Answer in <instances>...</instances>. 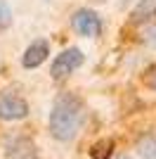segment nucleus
Masks as SVG:
<instances>
[{"label":"nucleus","instance_id":"f257e3e1","mask_svg":"<svg viewBox=\"0 0 156 159\" xmlns=\"http://www.w3.org/2000/svg\"><path fill=\"white\" fill-rule=\"evenodd\" d=\"M83 116H85V105L76 93L57 95L54 105H52V112H50V119H47L52 138L59 140V143L73 140L80 124H83Z\"/></svg>","mask_w":156,"mask_h":159},{"label":"nucleus","instance_id":"f03ea898","mask_svg":"<svg viewBox=\"0 0 156 159\" xmlns=\"http://www.w3.org/2000/svg\"><path fill=\"white\" fill-rule=\"evenodd\" d=\"M83 60H85V55H83V50H78V48H66V50H62V52L54 57L52 66H50L52 79H57V81L66 79L69 74H73L78 66L83 64Z\"/></svg>","mask_w":156,"mask_h":159},{"label":"nucleus","instance_id":"7ed1b4c3","mask_svg":"<svg viewBox=\"0 0 156 159\" xmlns=\"http://www.w3.org/2000/svg\"><path fill=\"white\" fill-rule=\"evenodd\" d=\"M71 26L78 36H85V38H95L102 33V19L95 10H88V7H80L76 10V14L71 17Z\"/></svg>","mask_w":156,"mask_h":159},{"label":"nucleus","instance_id":"20e7f679","mask_svg":"<svg viewBox=\"0 0 156 159\" xmlns=\"http://www.w3.org/2000/svg\"><path fill=\"white\" fill-rule=\"evenodd\" d=\"M28 116V105L19 95H2L0 98V119L2 121H19Z\"/></svg>","mask_w":156,"mask_h":159},{"label":"nucleus","instance_id":"39448f33","mask_svg":"<svg viewBox=\"0 0 156 159\" xmlns=\"http://www.w3.org/2000/svg\"><path fill=\"white\" fill-rule=\"evenodd\" d=\"M5 159H38V150L28 135H17L7 143Z\"/></svg>","mask_w":156,"mask_h":159},{"label":"nucleus","instance_id":"423d86ee","mask_svg":"<svg viewBox=\"0 0 156 159\" xmlns=\"http://www.w3.org/2000/svg\"><path fill=\"white\" fill-rule=\"evenodd\" d=\"M47 57H50V43H47V40H36V43H31V45L24 50L21 64H24L26 69H36V66H40Z\"/></svg>","mask_w":156,"mask_h":159},{"label":"nucleus","instance_id":"0eeeda50","mask_svg":"<svg viewBox=\"0 0 156 159\" xmlns=\"http://www.w3.org/2000/svg\"><path fill=\"white\" fill-rule=\"evenodd\" d=\"M156 17V0H140L130 14V21L132 24H144Z\"/></svg>","mask_w":156,"mask_h":159},{"label":"nucleus","instance_id":"6e6552de","mask_svg":"<svg viewBox=\"0 0 156 159\" xmlns=\"http://www.w3.org/2000/svg\"><path fill=\"white\" fill-rule=\"evenodd\" d=\"M114 147H116V145H114V140H111V138L97 140V143L90 147V157H92V159H111Z\"/></svg>","mask_w":156,"mask_h":159},{"label":"nucleus","instance_id":"1a4fd4ad","mask_svg":"<svg viewBox=\"0 0 156 159\" xmlns=\"http://www.w3.org/2000/svg\"><path fill=\"white\" fill-rule=\"evenodd\" d=\"M137 154L142 159H156V135H142L137 140Z\"/></svg>","mask_w":156,"mask_h":159},{"label":"nucleus","instance_id":"9d476101","mask_svg":"<svg viewBox=\"0 0 156 159\" xmlns=\"http://www.w3.org/2000/svg\"><path fill=\"white\" fill-rule=\"evenodd\" d=\"M12 24V10L7 5V0H0V33L7 31Z\"/></svg>","mask_w":156,"mask_h":159},{"label":"nucleus","instance_id":"9b49d317","mask_svg":"<svg viewBox=\"0 0 156 159\" xmlns=\"http://www.w3.org/2000/svg\"><path fill=\"white\" fill-rule=\"evenodd\" d=\"M142 83L149 90H156V66H149L147 71H144V76H142Z\"/></svg>","mask_w":156,"mask_h":159},{"label":"nucleus","instance_id":"f8f14e48","mask_svg":"<svg viewBox=\"0 0 156 159\" xmlns=\"http://www.w3.org/2000/svg\"><path fill=\"white\" fill-rule=\"evenodd\" d=\"M121 159H125V157H121Z\"/></svg>","mask_w":156,"mask_h":159}]
</instances>
